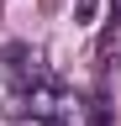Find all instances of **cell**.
Returning a JSON list of instances; mask_svg holds the SVG:
<instances>
[{
  "mask_svg": "<svg viewBox=\"0 0 121 126\" xmlns=\"http://www.w3.org/2000/svg\"><path fill=\"white\" fill-rule=\"evenodd\" d=\"M95 58H100V74H111L116 58H121V0H111V16H105V32H100Z\"/></svg>",
  "mask_w": 121,
  "mask_h": 126,
  "instance_id": "obj_2",
  "label": "cell"
},
{
  "mask_svg": "<svg viewBox=\"0 0 121 126\" xmlns=\"http://www.w3.org/2000/svg\"><path fill=\"white\" fill-rule=\"evenodd\" d=\"M0 110L21 126H105L100 100L63 84L48 58L26 42L0 47Z\"/></svg>",
  "mask_w": 121,
  "mask_h": 126,
  "instance_id": "obj_1",
  "label": "cell"
}]
</instances>
